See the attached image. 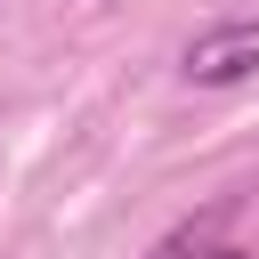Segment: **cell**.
I'll list each match as a JSON object with an SVG mask.
<instances>
[{
    "mask_svg": "<svg viewBox=\"0 0 259 259\" xmlns=\"http://www.w3.org/2000/svg\"><path fill=\"white\" fill-rule=\"evenodd\" d=\"M178 73H186L194 89H235V81H251V73H259V16H219V24H202V32L178 49Z\"/></svg>",
    "mask_w": 259,
    "mask_h": 259,
    "instance_id": "cell-1",
    "label": "cell"
},
{
    "mask_svg": "<svg viewBox=\"0 0 259 259\" xmlns=\"http://www.w3.org/2000/svg\"><path fill=\"white\" fill-rule=\"evenodd\" d=\"M146 259H251V251H235V243H210V227H178V235H162Z\"/></svg>",
    "mask_w": 259,
    "mask_h": 259,
    "instance_id": "cell-2",
    "label": "cell"
}]
</instances>
